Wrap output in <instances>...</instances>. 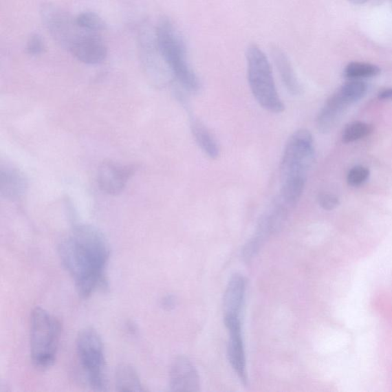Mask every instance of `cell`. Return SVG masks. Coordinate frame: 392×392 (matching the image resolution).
<instances>
[{
	"instance_id": "obj_1",
	"label": "cell",
	"mask_w": 392,
	"mask_h": 392,
	"mask_svg": "<svg viewBox=\"0 0 392 392\" xmlns=\"http://www.w3.org/2000/svg\"><path fill=\"white\" fill-rule=\"evenodd\" d=\"M58 254L83 298L107 287L105 270L110 250L104 235L97 228L87 225L74 227L60 243Z\"/></svg>"
},
{
	"instance_id": "obj_2",
	"label": "cell",
	"mask_w": 392,
	"mask_h": 392,
	"mask_svg": "<svg viewBox=\"0 0 392 392\" xmlns=\"http://www.w3.org/2000/svg\"><path fill=\"white\" fill-rule=\"evenodd\" d=\"M155 43L160 56L178 83L188 92H198L199 80L188 63L184 39L171 19L160 20L155 31Z\"/></svg>"
},
{
	"instance_id": "obj_3",
	"label": "cell",
	"mask_w": 392,
	"mask_h": 392,
	"mask_svg": "<svg viewBox=\"0 0 392 392\" xmlns=\"http://www.w3.org/2000/svg\"><path fill=\"white\" fill-rule=\"evenodd\" d=\"M61 336V324L48 311L36 307L30 316V343L32 362L45 369L56 362Z\"/></svg>"
},
{
	"instance_id": "obj_4",
	"label": "cell",
	"mask_w": 392,
	"mask_h": 392,
	"mask_svg": "<svg viewBox=\"0 0 392 392\" xmlns=\"http://www.w3.org/2000/svg\"><path fill=\"white\" fill-rule=\"evenodd\" d=\"M314 160L312 134L305 129L294 133L287 141L281 162V185L305 186L307 172Z\"/></svg>"
},
{
	"instance_id": "obj_5",
	"label": "cell",
	"mask_w": 392,
	"mask_h": 392,
	"mask_svg": "<svg viewBox=\"0 0 392 392\" xmlns=\"http://www.w3.org/2000/svg\"><path fill=\"white\" fill-rule=\"evenodd\" d=\"M248 79L250 89L258 103L265 110L279 113L285 106L279 97L272 66L260 47L251 45L246 52Z\"/></svg>"
},
{
	"instance_id": "obj_6",
	"label": "cell",
	"mask_w": 392,
	"mask_h": 392,
	"mask_svg": "<svg viewBox=\"0 0 392 392\" xmlns=\"http://www.w3.org/2000/svg\"><path fill=\"white\" fill-rule=\"evenodd\" d=\"M76 350L87 382L96 391L107 389V374L102 339L96 329L89 327L79 332Z\"/></svg>"
},
{
	"instance_id": "obj_7",
	"label": "cell",
	"mask_w": 392,
	"mask_h": 392,
	"mask_svg": "<svg viewBox=\"0 0 392 392\" xmlns=\"http://www.w3.org/2000/svg\"><path fill=\"white\" fill-rule=\"evenodd\" d=\"M40 14L53 39L65 50L70 51L80 38L89 32L80 28L76 19L56 6L44 4Z\"/></svg>"
},
{
	"instance_id": "obj_8",
	"label": "cell",
	"mask_w": 392,
	"mask_h": 392,
	"mask_svg": "<svg viewBox=\"0 0 392 392\" xmlns=\"http://www.w3.org/2000/svg\"><path fill=\"white\" fill-rule=\"evenodd\" d=\"M225 324L230 334L228 348L229 362L240 380L246 384V360L240 318L225 317Z\"/></svg>"
},
{
	"instance_id": "obj_9",
	"label": "cell",
	"mask_w": 392,
	"mask_h": 392,
	"mask_svg": "<svg viewBox=\"0 0 392 392\" xmlns=\"http://www.w3.org/2000/svg\"><path fill=\"white\" fill-rule=\"evenodd\" d=\"M133 173V168L119 165L111 161L105 162L99 168L98 184L103 192L118 195L124 190L128 179Z\"/></svg>"
},
{
	"instance_id": "obj_10",
	"label": "cell",
	"mask_w": 392,
	"mask_h": 392,
	"mask_svg": "<svg viewBox=\"0 0 392 392\" xmlns=\"http://www.w3.org/2000/svg\"><path fill=\"white\" fill-rule=\"evenodd\" d=\"M79 62L87 65L100 64L107 56V49L102 39L96 32H87L70 50Z\"/></svg>"
},
{
	"instance_id": "obj_11",
	"label": "cell",
	"mask_w": 392,
	"mask_h": 392,
	"mask_svg": "<svg viewBox=\"0 0 392 392\" xmlns=\"http://www.w3.org/2000/svg\"><path fill=\"white\" fill-rule=\"evenodd\" d=\"M170 385L173 391H199L200 382L197 371L186 357H178L173 362L171 369Z\"/></svg>"
},
{
	"instance_id": "obj_12",
	"label": "cell",
	"mask_w": 392,
	"mask_h": 392,
	"mask_svg": "<svg viewBox=\"0 0 392 392\" xmlns=\"http://www.w3.org/2000/svg\"><path fill=\"white\" fill-rule=\"evenodd\" d=\"M246 283L243 276L234 274L228 282L224 295L225 316L240 317L246 295Z\"/></svg>"
},
{
	"instance_id": "obj_13",
	"label": "cell",
	"mask_w": 392,
	"mask_h": 392,
	"mask_svg": "<svg viewBox=\"0 0 392 392\" xmlns=\"http://www.w3.org/2000/svg\"><path fill=\"white\" fill-rule=\"evenodd\" d=\"M348 107L344 105L335 94L330 96L316 118V127L321 133H327L334 130L339 123Z\"/></svg>"
},
{
	"instance_id": "obj_14",
	"label": "cell",
	"mask_w": 392,
	"mask_h": 392,
	"mask_svg": "<svg viewBox=\"0 0 392 392\" xmlns=\"http://www.w3.org/2000/svg\"><path fill=\"white\" fill-rule=\"evenodd\" d=\"M272 56L276 69L280 74L282 83L286 87L287 90L294 96L301 94V85L296 78L293 66L285 52L279 48H274L272 49Z\"/></svg>"
},
{
	"instance_id": "obj_15",
	"label": "cell",
	"mask_w": 392,
	"mask_h": 392,
	"mask_svg": "<svg viewBox=\"0 0 392 392\" xmlns=\"http://www.w3.org/2000/svg\"><path fill=\"white\" fill-rule=\"evenodd\" d=\"M1 194L6 199H15L21 196L26 188L23 175L11 168H1L0 175Z\"/></svg>"
},
{
	"instance_id": "obj_16",
	"label": "cell",
	"mask_w": 392,
	"mask_h": 392,
	"mask_svg": "<svg viewBox=\"0 0 392 392\" xmlns=\"http://www.w3.org/2000/svg\"><path fill=\"white\" fill-rule=\"evenodd\" d=\"M191 128L196 143L201 150L209 158L218 159L220 155V147L208 128L198 120H192Z\"/></svg>"
},
{
	"instance_id": "obj_17",
	"label": "cell",
	"mask_w": 392,
	"mask_h": 392,
	"mask_svg": "<svg viewBox=\"0 0 392 392\" xmlns=\"http://www.w3.org/2000/svg\"><path fill=\"white\" fill-rule=\"evenodd\" d=\"M115 383L119 391H144L140 378L131 364H121L115 373Z\"/></svg>"
},
{
	"instance_id": "obj_18",
	"label": "cell",
	"mask_w": 392,
	"mask_h": 392,
	"mask_svg": "<svg viewBox=\"0 0 392 392\" xmlns=\"http://www.w3.org/2000/svg\"><path fill=\"white\" fill-rule=\"evenodd\" d=\"M367 91L366 83L360 80H353L342 85L336 92L350 106L364 98Z\"/></svg>"
},
{
	"instance_id": "obj_19",
	"label": "cell",
	"mask_w": 392,
	"mask_h": 392,
	"mask_svg": "<svg viewBox=\"0 0 392 392\" xmlns=\"http://www.w3.org/2000/svg\"><path fill=\"white\" fill-rule=\"evenodd\" d=\"M381 69L373 64L351 63L344 70L345 76L351 79L371 78L380 74Z\"/></svg>"
},
{
	"instance_id": "obj_20",
	"label": "cell",
	"mask_w": 392,
	"mask_h": 392,
	"mask_svg": "<svg viewBox=\"0 0 392 392\" xmlns=\"http://www.w3.org/2000/svg\"><path fill=\"white\" fill-rule=\"evenodd\" d=\"M373 127L361 121H356L348 124L342 133V142L345 144L353 143V142L361 140L369 136L373 133Z\"/></svg>"
},
{
	"instance_id": "obj_21",
	"label": "cell",
	"mask_w": 392,
	"mask_h": 392,
	"mask_svg": "<svg viewBox=\"0 0 392 392\" xmlns=\"http://www.w3.org/2000/svg\"><path fill=\"white\" fill-rule=\"evenodd\" d=\"M76 23L83 30L97 32L106 30L107 25L103 19L96 12H85L80 13L76 18Z\"/></svg>"
},
{
	"instance_id": "obj_22",
	"label": "cell",
	"mask_w": 392,
	"mask_h": 392,
	"mask_svg": "<svg viewBox=\"0 0 392 392\" xmlns=\"http://www.w3.org/2000/svg\"><path fill=\"white\" fill-rule=\"evenodd\" d=\"M369 171L362 166H356L351 168L347 175V182L351 186H360L366 182L369 177Z\"/></svg>"
},
{
	"instance_id": "obj_23",
	"label": "cell",
	"mask_w": 392,
	"mask_h": 392,
	"mask_svg": "<svg viewBox=\"0 0 392 392\" xmlns=\"http://www.w3.org/2000/svg\"><path fill=\"white\" fill-rule=\"evenodd\" d=\"M45 50L43 39L38 34L31 36L27 42L26 51L30 56H37L42 55Z\"/></svg>"
},
{
	"instance_id": "obj_24",
	"label": "cell",
	"mask_w": 392,
	"mask_h": 392,
	"mask_svg": "<svg viewBox=\"0 0 392 392\" xmlns=\"http://www.w3.org/2000/svg\"><path fill=\"white\" fill-rule=\"evenodd\" d=\"M320 206L325 210H334L340 205V199L334 194L329 193H323L318 196Z\"/></svg>"
},
{
	"instance_id": "obj_25",
	"label": "cell",
	"mask_w": 392,
	"mask_h": 392,
	"mask_svg": "<svg viewBox=\"0 0 392 392\" xmlns=\"http://www.w3.org/2000/svg\"><path fill=\"white\" fill-rule=\"evenodd\" d=\"M161 305L166 310H172L177 305V299L173 295H168L162 300Z\"/></svg>"
},
{
	"instance_id": "obj_26",
	"label": "cell",
	"mask_w": 392,
	"mask_h": 392,
	"mask_svg": "<svg viewBox=\"0 0 392 392\" xmlns=\"http://www.w3.org/2000/svg\"><path fill=\"white\" fill-rule=\"evenodd\" d=\"M378 97L380 100H392V87L382 91L380 94H378Z\"/></svg>"
},
{
	"instance_id": "obj_27",
	"label": "cell",
	"mask_w": 392,
	"mask_h": 392,
	"mask_svg": "<svg viewBox=\"0 0 392 392\" xmlns=\"http://www.w3.org/2000/svg\"><path fill=\"white\" fill-rule=\"evenodd\" d=\"M348 1L354 5H363L367 3L369 0H348Z\"/></svg>"
}]
</instances>
